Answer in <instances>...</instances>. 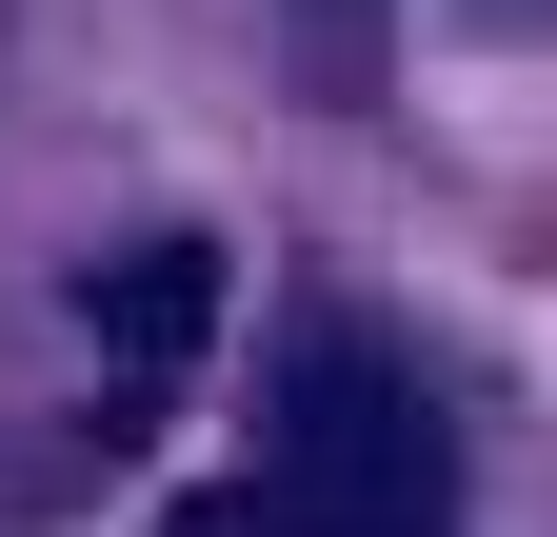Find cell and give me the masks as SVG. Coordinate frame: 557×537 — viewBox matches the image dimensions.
Listing matches in <instances>:
<instances>
[{
    "instance_id": "obj_1",
    "label": "cell",
    "mask_w": 557,
    "mask_h": 537,
    "mask_svg": "<svg viewBox=\"0 0 557 537\" xmlns=\"http://www.w3.org/2000/svg\"><path fill=\"white\" fill-rule=\"evenodd\" d=\"M259 478L299 498L319 537H438V498H458V438H438V398H418L398 359L319 339L299 378H278V458H259Z\"/></svg>"
},
{
    "instance_id": "obj_2",
    "label": "cell",
    "mask_w": 557,
    "mask_h": 537,
    "mask_svg": "<svg viewBox=\"0 0 557 537\" xmlns=\"http://www.w3.org/2000/svg\"><path fill=\"white\" fill-rule=\"evenodd\" d=\"M81 319H100L120 398H160L199 339H220V259H199V239H139V259H100V279H81Z\"/></svg>"
},
{
    "instance_id": "obj_3",
    "label": "cell",
    "mask_w": 557,
    "mask_h": 537,
    "mask_svg": "<svg viewBox=\"0 0 557 537\" xmlns=\"http://www.w3.org/2000/svg\"><path fill=\"white\" fill-rule=\"evenodd\" d=\"M160 537H319V517H299V498H278V478H220V498H180Z\"/></svg>"
}]
</instances>
